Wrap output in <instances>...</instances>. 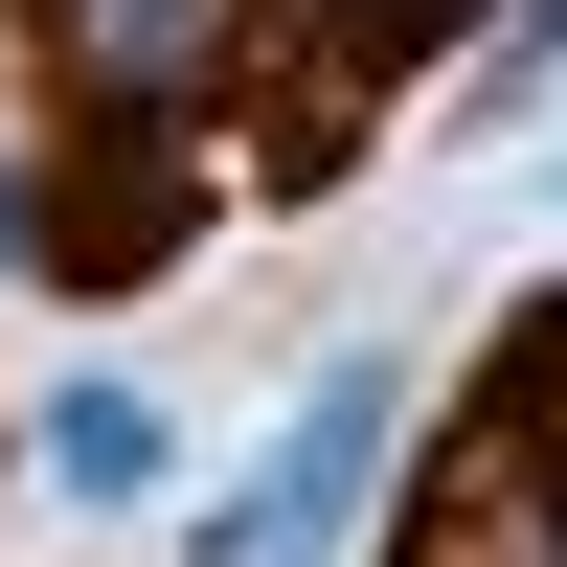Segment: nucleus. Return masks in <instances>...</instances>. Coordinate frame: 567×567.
Listing matches in <instances>:
<instances>
[{
	"instance_id": "obj_1",
	"label": "nucleus",
	"mask_w": 567,
	"mask_h": 567,
	"mask_svg": "<svg viewBox=\"0 0 567 567\" xmlns=\"http://www.w3.org/2000/svg\"><path fill=\"white\" fill-rule=\"evenodd\" d=\"M386 454H409V363L363 341V363H318V386L272 409V454L182 523V567H341V523L386 499Z\"/></svg>"
},
{
	"instance_id": "obj_2",
	"label": "nucleus",
	"mask_w": 567,
	"mask_h": 567,
	"mask_svg": "<svg viewBox=\"0 0 567 567\" xmlns=\"http://www.w3.org/2000/svg\"><path fill=\"white\" fill-rule=\"evenodd\" d=\"M45 45H69L91 114H182V91H227V45L272 23V0H23Z\"/></svg>"
},
{
	"instance_id": "obj_3",
	"label": "nucleus",
	"mask_w": 567,
	"mask_h": 567,
	"mask_svg": "<svg viewBox=\"0 0 567 567\" xmlns=\"http://www.w3.org/2000/svg\"><path fill=\"white\" fill-rule=\"evenodd\" d=\"M159 454H182V432H159V386H136V363H69V386L23 409V477L69 499V523H114V499H159Z\"/></svg>"
},
{
	"instance_id": "obj_4",
	"label": "nucleus",
	"mask_w": 567,
	"mask_h": 567,
	"mask_svg": "<svg viewBox=\"0 0 567 567\" xmlns=\"http://www.w3.org/2000/svg\"><path fill=\"white\" fill-rule=\"evenodd\" d=\"M0 296H45V159H0Z\"/></svg>"
}]
</instances>
